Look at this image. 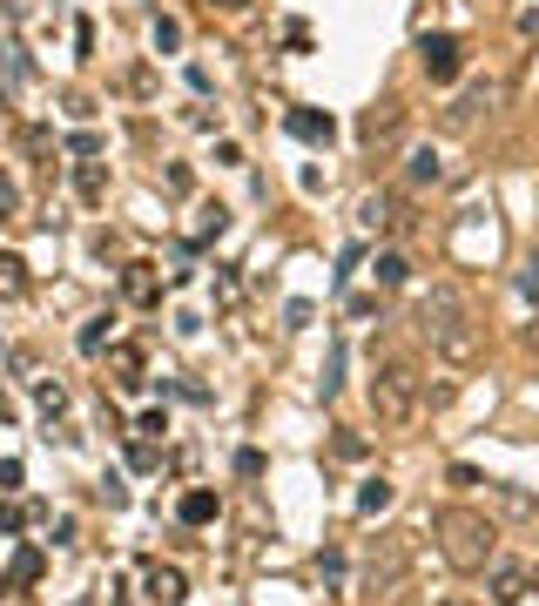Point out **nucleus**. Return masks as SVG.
<instances>
[{
    "label": "nucleus",
    "mask_w": 539,
    "mask_h": 606,
    "mask_svg": "<svg viewBox=\"0 0 539 606\" xmlns=\"http://www.w3.org/2000/svg\"><path fill=\"white\" fill-rule=\"evenodd\" d=\"M418 331H426V344L452 364V371H472V364L486 357L479 310H472V297L458 290V283H432V297L418 304Z\"/></svg>",
    "instance_id": "nucleus-1"
},
{
    "label": "nucleus",
    "mask_w": 539,
    "mask_h": 606,
    "mask_svg": "<svg viewBox=\"0 0 539 606\" xmlns=\"http://www.w3.org/2000/svg\"><path fill=\"white\" fill-rule=\"evenodd\" d=\"M432 539H439V552H445L452 573H486V566L499 559L492 519L472 512V506H439V512H432Z\"/></svg>",
    "instance_id": "nucleus-2"
},
{
    "label": "nucleus",
    "mask_w": 539,
    "mask_h": 606,
    "mask_svg": "<svg viewBox=\"0 0 539 606\" xmlns=\"http://www.w3.org/2000/svg\"><path fill=\"white\" fill-rule=\"evenodd\" d=\"M418 404H426V378H418V364H411V357L378 364V378H371V412H378V425L405 431V425L418 418Z\"/></svg>",
    "instance_id": "nucleus-3"
},
{
    "label": "nucleus",
    "mask_w": 539,
    "mask_h": 606,
    "mask_svg": "<svg viewBox=\"0 0 539 606\" xmlns=\"http://www.w3.org/2000/svg\"><path fill=\"white\" fill-rule=\"evenodd\" d=\"M405 559H411V533H384L371 546V559H364V586L371 593H392L405 580Z\"/></svg>",
    "instance_id": "nucleus-4"
},
{
    "label": "nucleus",
    "mask_w": 539,
    "mask_h": 606,
    "mask_svg": "<svg viewBox=\"0 0 539 606\" xmlns=\"http://www.w3.org/2000/svg\"><path fill=\"white\" fill-rule=\"evenodd\" d=\"M418 55H426V74L439 81V88H445V81H458V68H466V55H458L452 34H426V40H418Z\"/></svg>",
    "instance_id": "nucleus-5"
},
{
    "label": "nucleus",
    "mask_w": 539,
    "mask_h": 606,
    "mask_svg": "<svg viewBox=\"0 0 539 606\" xmlns=\"http://www.w3.org/2000/svg\"><path fill=\"white\" fill-rule=\"evenodd\" d=\"M142 593L156 599V606H182V599H189V580H182V566H163V559H156V566L142 573Z\"/></svg>",
    "instance_id": "nucleus-6"
},
{
    "label": "nucleus",
    "mask_w": 539,
    "mask_h": 606,
    "mask_svg": "<svg viewBox=\"0 0 539 606\" xmlns=\"http://www.w3.org/2000/svg\"><path fill=\"white\" fill-rule=\"evenodd\" d=\"M398 129H405V108H398V102H378V108H364V121H358L364 142H398Z\"/></svg>",
    "instance_id": "nucleus-7"
},
{
    "label": "nucleus",
    "mask_w": 539,
    "mask_h": 606,
    "mask_svg": "<svg viewBox=\"0 0 539 606\" xmlns=\"http://www.w3.org/2000/svg\"><path fill=\"white\" fill-rule=\"evenodd\" d=\"M486 573H492V606H519V599H526V566H513V559H492Z\"/></svg>",
    "instance_id": "nucleus-8"
},
{
    "label": "nucleus",
    "mask_w": 539,
    "mask_h": 606,
    "mask_svg": "<svg viewBox=\"0 0 539 606\" xmlns=\"http://www.w3.org/2000/svg\"><path fill=\"white\" fill-rule=\"evenodd\" d=\"M358 223H364V229L378 236V229H405L411 216L398 210V195H364V202H358Z\"/></svg>",
    "instance_id": "nucleus-9"
},
{
    "label": "nucleus",
    "mask_w": 539,
    "mask_h": 606,
    "mask_svg": "<svg viewBox=\"0 0 539 606\" xmlns=\"http://www.w3.org/2000/svg\"><path fill=\"white\" fill-rule=\"evenodd\" d=\"M284 129H290L297 142H331V135H337V121H331V115H318V108H290V115H284Z\"/></svg>",
    "instance_id": "nucleus-10"
},
{
    "label": "nucleus",
    "mask_w": 539,
    "mask_h": 606,
    "mask_svg": "<svg viewBox=\"0 0 539 606\" xmlns=\"http://www.w3.org/2000/svg\"><path fill=\"white\" fill-rule=\"evenodd\" d=\"M108 371L122 391H142V350L135 344H108Z\"/></svg>",
    "instance_id": "nucleus-11"
},
{
    "label": "nucleus",
    "mask_w": 539,
    "mask_h": 606,
    "mask_svg": "<svg viewBox=\"0 0 539 606\" xmlns=\"http://www.w3.org/2000/svg\"><path fill=\"white\" fill-rule=\"evenodd\" d=\"M176 512H182V525H209V519L223 512V499L209 492V485H196V492H182V506H176Z\"/></svg>",
    "instance_id": "nucleus-12"
},
{
    "label": "nucleus",
    "mask_w": 539,
    "mask_h": 606,
    "mask_svg": "<svg viewBox=\"0 0 539 606\" xmlns=\"http://www.w3.org/2000/svg\"><path fill=\"white\" fill-rule=\"evenodd\" d=\"M34 580H41V552L21 546V552H14V566H8V586H14V593H27Z\"/></svg>",
    "instance_id": "nucleus-13"
},
{
    "label": "nucleus",
    "mask_w": 539,
    "mask_h": 606,
    "mask_svg": "<svg viewBox=\"0 0 539 606\" xmlns=\"http://www.w3.org/2000/svg\"><path fill=\"white\" fill-rule=\"evenodd\" d=\"M122 290H129L135 304H156V263H129V276H122Z\"/></svg>",
    "instance_id": "nucleus-14"
},
{
    "label": "nucleus",
    "mask_w": 539,
    "mask_h": 606,
    "mask_svg": "<svg viewBox=\"0 0 539 606\" xmlns=\"http://www.w3.org/2000/svg\"><path fill=\"white\" fill-rule=\"evenodd\" d=\"M0 297H8V304L27 297V263L21 257H0Z\"/></svg>",
    "instance_id": "nucleus-15"
},
{
    "label": "nucleus",
    "mask_w": 539,
    "mask_h": 606,
    "mask_svg": "<svg viewBox=\"0 0 539 606\" xmlns=\"http://www.w3.org/2000/svg\"><path fill=\"white\" fill-rule=\"evenodd\" d=\"M392 499H398V485H392V478H364V492H358V512L371 519V512H384Z\"/></svg>",
    "instance_id": "nucleus-16"
},
{
    "label": "nucleus",
    "mask_w": 539,
    "mask_h": 606,
    "mask_svg": "<svg viewBox=\"0 0 539 606\" xmlns=\"http://www.w3.org/2000/svg\"><path fill=\"white\" fill-rule=\"evenodd\" d=\"M74 189H82V202H101L108 195V169L101 162H82V169H74Z\"/></svg>",
    "instance_id": "nucleus-17"
},
{
    "label": "nucleus",
    "mask_w": 539,
    "mask_h": 606,
    "mask_svg": "<svg viewBox=\"0 0 539 606\" xmlns=\"http://www.w3.org/2000/svg\"><path fill=\"white\" fill-rule=\"evenodd\" d=\"M411 182H418V189H439V182H445V162H439L432 148H418V155H411Z\"/></svg>",
    "instance_id": "nucleus-18"
},
{
    "label": "nucleus",
    "mask_w": 539,
    "mask_h": 606,
    "mask_svg": "<svg viewBox=\"0 0 539 606\" xmlns=\"http://www.w3.org/2000/svg\"><path fill=\"white\" fill-rule=\"evenodd\" d=\"M34 404H41L48 418H61V412H68V384H61V378H41V384H34Z\"/></svg>",
    "instance_id": "nucleus-19"
},
{
    "label": "nucleus",
    "mask_w": 539,
    "mask_h": 606,
    "mask_svg": "<svg viewBox=\"0 0 539 606\" xmlns=\"http://www.w3.org/2000/svg\"><path fill=\"white\" fill-rule=\"evenodd\" d=\"M405 276H411V263H405L398 250H384V257H378V283H384V290H398Z\"/></svg>",
    "instance_id": "nucleus-20"
},
{
    "label": "nucleus",
    "mask_w": 539,
    "mask_h": 606,
    "mask_svg": "<svg viewBox=\"0 0 539 606\" xmlns=\"http://www.w3.org/2000/svg\"><path fill=\"white\" fill-rule=\"evenodd\" d=\"M101 344H108V317H88V323H82V350L95 357Z\"/></svg>",
    "instance_id": "nucleus-21"
},
{
    "label": "nucleus",
    "mask_w": 539,
    "mask_h": 606,
    "mask_svg": "<svg viewBox=\"0 0 539 606\" xmlns=\"http://www.w3.org/2000/svg\"><path fill=\"white\" fill-rule=\"evenodd\" d=\"M21 478H27V472H21V459H0V499L21 492Z\"/></svg>",
    "instance_id": "nucleus-22"
},
{
    "label": "nucleus",
    "mask_w": 539,
    "mask_h": 606,
    "mask_svg": "<svg viewBox=\"0 0 539 606\" xmlns=\"http://www.w3.org/2000/svg\"><path fill=\"white\" fill-rule=\"evenodd\" d=\"M27 519H34V512H21V506H0V539H14Z\"/></svg>",
    "instance_id": "nucleus-23"
},
{
    "label": "nucleus",
    "mask_w": 539,
    "mask_h": 606,
    "mask_svg": "<svg viewBox=\"0 0 539 606\" xmlns=\"http://www.w3.org/2000/svg\"><path fill=\"white\" fill-rule=\"evenodd\" d=\"M156 48H163V55L182 48V27H176V21H156Z\"/></svg>",
    "instance_id": "nucleus-24"
},
{
    "label": "nucleus",
    "mask_w": 539,
    "mask_h": 606,
    "mask_svg": "<svg viewBox=\"0 0 539 606\" xmlns=\"http://www.w3.org/2000/svg\"><path fill=\"white\" fill-rule=\"evenodd\" d=\"M21 210V189H14V176H0V216H14Z\"/></svg>",
    "instance_id": "nucleus-25"
},
{
    "label": "nucleus",
    "mask_w": 539,
    "mask_h": 606,
    "mask_svg": "<svg viewBox=\"0 0 539 606\" xmlns=\"http://www.w3.org/2000/svg\"><path fill=\"white\" fill-rule=\"evenodd\" d=\"M163 182H169V195H189V189H196V176H189V169H182V162H176V169H169Z\"/></svg>",
    "instance_id": "nucleus-26"
},
{
    "label": "nucleus",
    "mask_w": 539,
    "mask_h": 606,
    "mask_svg": "<svg viewBox=\"0 0 539 606\" xmlns=\"http://www.w3.org/2000/svg\"><path fill=\"white\" fill-rule=\"evenodd\" d=\"M337 459H364V438L358 431H337Z\"/></svg>",
    "instance_id": "nucleus-27"
},
{
    "label": "nucleus",
    "mask_w": 539,
    "mask_h": 606,
    "mask_svg": "<svg viewBox=\"0 0 539 606\" xmlns=\"http://www.w3.org/2000/svg\"><path fill=\"white\" fill-rule=\"evenodd\" d=\"M135 431H142V438H163V431H169V418H163V412H142V425H135Z\"/></svg>",
    "instance_id": "nucleus-28"
},
{
    "label": "nucleus",
    "mask_w": 539,
    "mask_h": 606,
    "mask_svg": "<svg viewBox=\"0 0 539 606\" xmlns=\"http://www.w3.org/2000/svg\"><path fill=\"white\" fill-rule=\"evenodd\" d=\"M318 573L324 580H344V552H318Z\"/></svg>",
    "instance_id": "nucleus-29"
},
{
    "label": "nucleus",
    "mask_w": 539,
    "mask_h": 606,
    "mask_svg": "<svg viewBox=\"0 0 539 606\" xmlns=\"http://www.w3.org/2000/svg\"><path fill=\"white\" fill-rule=\"evenodd\" d=\"M237 472L243 478H263V452H237Z\"/></svg>",
    "instance_id": "nucleus-30"
},
{
    "label": "nucleus",
    "mask_w": 539,
    "mask_h": 606,
    "mask_svg": "<svg viewBox=\"0 0 539 606\" xmlns=\"http://www.w3.org/2000/svg\"><path fill=\"white\" fill-rule=\"evenodd\" d=\"M526 593H539V559H526Z\"/></svg>",
    "instance_id": "nucleus-31"
},
{
    "label": "nucleus",
    "mask_w": 539,
    "mask_h": 606,
    "mask_svg": "<svg viewBox=\"0 0 539 606\" xmlns=\"http://www.w3.org/2000/svg\"><path fill=\"white\" fill-rule=\"evenodd\" d=\"M216 8H223V14H243V8H250V0H216Z\"/></svg>",
    "instance_id": "nucleus-32"
},
{
    "label": "nucleus",
    "mask_w": 539,
    "mask_h": 606,
    "mask_svg": "<svg viewBox=\"0 0 539 606\" xmlns=\"http://www.w3.org/2000/svg\"><path fill=\"white\" fill-rule=\"evenodd\" d=\"M8 418H14V404H8V397H0V425H8Z\"/></svg>",
    "instance_id": "nucleus-33"
},
{
    "label": "nucleus",
    "mask_w": 539,
    "mask_h": 606,
    "mask_svg": "<svg viewBox=\"0 0 539 606\" xmlns=\"http://www.w3.org/2000/svg\"><path fill=\"white\" fill-rule=\"evenodd\" d=\"M532 350H539V323H532Z\"/></svg>",
    "instance_id": "nucleus-34"
},
{
    "label": "nucleus",
    "mask_w": 539,
    "mask_h": 606,
    "mask_svg": "<svg viewBox=\"0 0 539 606\" xmlns=\"http://www.w3.org/2000/svg\"><path fill=\"white\" fill-rule=\"evenodd\" d=\"M0 108H8V88H0Z\"/></svg>",
    "instance_id": "nucleus-35"
},
{
    "label": "nucleus",
    "mask_w": 539,
    "mask_h": 606,
    "mask_svg": "<svg viewBox=\"0 0 539 606\" xmlns=\"http://www.w3.org/2000/svg\"><path fill=\"white\" fill-rule=\"evenodd\" d=\"M452 606H458V599H452Z\"/></svg>",
    "instance_id": "nucleus-36"
}]
</instances>
